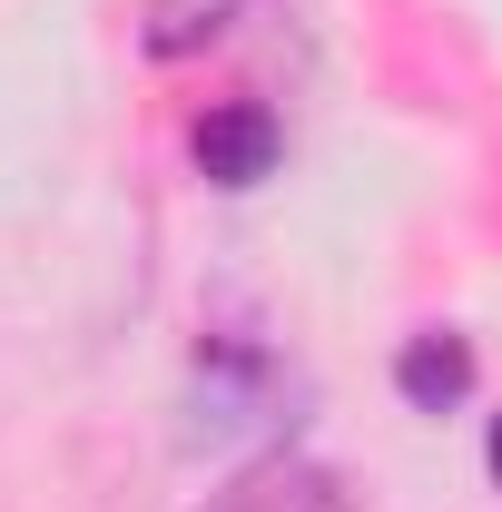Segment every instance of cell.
<instances>
[{
    "instance_id": "6da1fadb",
    "label": "cell",
    "mask_w": 502,
    "mask_h": 512,
    "mask_svg": "<svg viewBox=\"0 0 502 512\" xmlns=\"http://www.w3.org/2000/svg\"><path fill=\"white\" fill-rule=\"evenodd\" d=\"M286 365L276 355H256V345H217V355H197V384H188V444H247L266 434L276 414H286Z\"/></svg>"
},
{
    "instance_id": "7a4b0ae2",
    "label": "cell",
    "mask_w": 502,
    "mask_h": 512,
    "mask_svg": "<svg viewBox=\"0 0 502 512\" xmlns=\"http://www.w3.org/2000/svg\"><path fill=\"white\" fill-rule=\"evenodd\" d=\"M197 178H207V188H256V178H276V109H266V99H227L217 119H197Z\"/></svg>"
},
{
    "instance_id": "3957f363",
    "label": "cell",
    "mask_w": 502,
    "mask_h": 512,
    "mask_svg": "<svg viewBox=\"0 0 502 512\" xmlns=\"http://www.w3.org/2000/svg\"><path fill=\"white\" fill-rule=\"evenodd\" d=\"M197 512H345V483H335L325 463H306V453H266L227 493H207Z\"/></svg>"
},
{
    "instance_id": "277c9868",
    "label": "cell",
    "mask_w": 502,
    "mask_h": 512,
    "mask_svg": "<svg viewBox=\"0 0 502 512\" xmlns=\"http://www.w3.org/2000/svg\"><path fill=\"white\" fill-rule=\"evenodd\" d=\"M394 394H404L414 414H453V404L473 394V345L443 335V325H424V335L394 355Z\"/></svg>"
},
{
    "instance_id": "5b68a950",
    "label": "cell",
    "mask_w": 502,
    "mask_h": 512,
    "mask_svg": "<svg viewBox=\"0 0 502 512\" xmlns=\"http://www.w3.org/2000/svg\"><path fill=\"white\" fill-rule=\"evenodd\" d=\"M227 20H237V0H148L138 50H148V60H188L207 40H227Z\"/></svg>"
},
{
    "instance_id": "8992f818",
    "label": "cell",
    "mask_w": 502,
    "mask_h": 512,
    "mask_svg": "<svg viewBox=\"0 0 502 512\" xmlns=\"http://www.w3.org/2000/svg\"><path fill=\"white\" fill-rule=\"evenodd\" d=\"M483 463H493V483H502V414H493V444H483Z\"/></svg>"
}]
</instances>
